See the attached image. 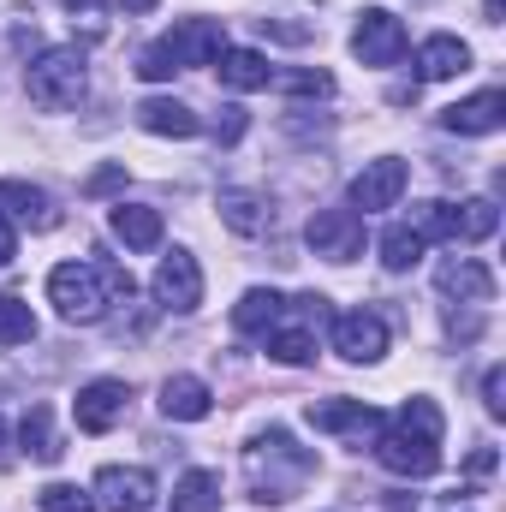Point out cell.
<instances>
[{
	"label": "cell",
	"mask_w": 506,
	"mask_h": 512,
	"mask_svg": "<svg viewBox=\"0 0 506 512\" xmlns=\"http://www.w3.org/2000/svg\"><path fill=\"white\" fill-rule=\"evenodd\" d=\"M495 227H501V209H495L489 197H471V203H459V209H453V239H465V245L489 239Z\"/></svg>",
	"instance_id": "26"
},
{
	"label": "cell",
	"mask_w": 506,
	"mask_h": 512,
	"mask_svg": "<svg viewBox=\"0 0 506 512\" xmlns=\"http://www.w3.org/2000/svg\"><path fill=\"white\" fill-rule=\"evenodd\" d=\"M304 239H310V251L328 256V262H352L364 251V215L358 209H316Z\"/></svg>",
	"instance_id": "6"
},
{
	"label": "cell",
	"mask_w": 506,
	"mask_h": 512,
	"mask_svg": "<svg viewBox=\"0 0 506 512\" xmlns=\"http://www.w3.org/2000/svg\"><path fill=\"white\" fill-rule=\"evenodd\" d=\"M36 507H42V512H96V501H90V489H72V483H48V489L36 495Z\"/></svg>",
	"instance_id": "30"
},
{
	"label": "cell",
	"mask_w": 506,
	"mask_h": 512,
	"mask_svg": "<svg viewBox=\"0 0 506 512\" xmlns=\"http://www.w3.org/2000/svg\"><path fill=\"white\" fill-rule=\"evenodd\" d=\"M221 84L227 90H268L274 72H268V60L256 48H221Z\"/></svg>",
	"instance_id": "23"
},
{
	"label": "cell",
	"mask_w": 506,
	"mask_h": 512,
	"mask_svg": "<svg viewBox=\"0 0 506 512\" xmlns=\"http://www.w3.org/2000/svg\"><path fill=\"white\" fill-rule=\"evenodd\" d=\"M36 340V316L24 298H0V346H30Z\"/></svg>",
	"instance_id": "28"
},
{
	"label": "cell",
	"mask_w": 506,
	"mask_h": 512,
	"mask_svg": "<svg viewBox=\"0 0 506 512\" xmlns=\"http://www.w3.org/2000/svg\"><path fill=\"white\" fill-rule=\"evenodd\" d=\"M12 256H18V239H12V221H6V215H0V268H6V262H12Z\"/></svg>",
	"instance_id": "36"
},
{
	"label": "cell",
	"mask_w": 506,
	"mask_h": 512,
	"mask_svg": "<svg viewBox=\"0 0 506 512\" xmlns=\"http://www.w3.org/2000/svg\"><path fill=\"white\" fill-rule=\"evenodd\" d=\"M471 66V48L459 42V36H429L423 48H417V78L423 84H441V78H459Z\"/></svg>",
	"instance_id": "20"
},
{
	"label": "cell",
	"mask_w": 506,
	"mask_h": 512,
	"mask_svg": "<svg viewBox=\"0 0 506 512\" xmlns=\"http://www.w3.org/2000/svg\"><path fill=\"white\" fill-rule=\"evenodd\" d=\"M173 512H221V477L215 471H185L173 489Z\"/></svg>",
	"instance_id": "25"
},
{
	"label": "cell",
	"mask_w": 506,
	"mask_h": 512,
	"mask_svg": "<svg viewBox=\"0 0 506 512\" xmlns=\"http://www.w3.org/2000/svg\"><path fill=\"white\" fill-rule=\"evenodd\" d=\"M18 441H24V453H30V459L54 465V459H60V441H54V411H48V405H30V411H24V423H18Z\"/></svg>",
	"instance_id": "24"
},
{
	"label": "cell",
	"mask_w": 506,
	"mask_h": 512,
	"mask_svg": "<svg viewBox=\"0 0 506 512\" xmlns=\"http://www.w3.org/2000/svg\"><path fill=\"white\" fill-rule=\"evenodd\" d=\"M280 316H286V298L268 292V286H256V292H245V298L233 304V328H239V334H256V340H262Z\"/></svg>",
	"instance_id": "22"
},
{
	"label": "cell",
	"mask_w": 506,
	"mask_h": 512,
	"mask_svg": "<svg viewBox=\"0 0 506 512\" xmlns=\"http://www.w3.org/2000/svg\"><path fill=\"white\" fill-rule=\"evenodd\" d=\"M161 48L173 54V66H209V60H221L227 30H221L215 18H185V24H173V30L161 36Z\"/></svg>",
	"instance_id": "12"
},
{
	"label": "cell",
	"mask_w": 506,
	"mask_h": 512,
	"mask_svg": "<svg viewBox=\"0 0 506 512\" xmlns=\"http://www.w3.org/2000/svg\"><path fill=\"white\" fill-rule=\"evenodd\" d=\"M173 72H179V66H173V54H167L161 42H149V48L137 54V78H149V84H167Z\"/></svg>",
	"instance_id": "32"
},
{
	"label": "cell",
	"mask_w": 506,
	"mask_h": 512,
	"mask_svg": "<svg viewBox=\"0 0 506 512\" xmlns=\"http://www.w3.org/2000/svg\"><path fill=\"white\" fill-rule=\"evenodd\" d=\"M0 441H6V423H0Z\"/></svg>",
	"instance_id": "40"
},
{
	"label": "cell",
	"mask_w": 506,
	"mask_h": 512,
	"mask_svg": "<svg viewBox=\"0 0 506 512\" xmlns=\"http://www.w3.org/2000/svg\"><path fill=\"white\" fill-rule=\"evenodd\" d=\"M274 84H280L286 96H316V102H322V96H334V78H328L322 66H316V72H310V66H304V72H280Z\"/></svg>",
	"instance_id": "31"
},
{
	"label": "cell",
	"mask_w": 506,
	"mask_h": 512,
	"mask_svg": "<svg viewBox=\"0 0 506 512\" xmlns=\"http://www.w3.org/2000/svg\"><path fill=\"white\" fill-rule=\"evenodd\" d=\"M352 54H358L364 66H393V60L405 54V24H399L387 6H370V12L358 18V30H352Z\"/></svg>",
	"instance_id": "8"
},
{
	"label": "cell",
	"mask_w": 506,
	"mask_h": 512,
	"mask_svg": "<svg viewBox=\"0 0 506 512\" xmlns=\"http://www.w3.org/2000/svg\"><path fill=\"white\" fill-rule=\"evenodd\" d=\"M441 126L459 131V137H489V131L506 126V96H501V90H477V96L453 102V108L441 114Z\"/></svg>",
	"instance_id": "15"
},
{
	"label": "cell",
	"mask_w": 506,
	"mask_h": 512,
	"mask_svg": "<svg viewBox=\"0 0 506 512\" xmlns=\"http://www.w3.org/2000/svg\"><path fill=\"white\" fill-rule=\"evenodd\" d=\"M251 501L262 507H280V501H292L298 495V483L316 471V453H304L286 429H268L262 441L251 447Z\"/></svg>",
	"instance_id": "2"
},
{
	"label": "cell",
	"mask_w": 506,
	"mask_h": 512,
	"mask_svg": "<svg viewBox=\"0 0 506 512\" xmlns=\"http://www.w3.org/2000/svg\"><path fill=\"white\" fill-rule=\"evenodd\" d=\"M435 286H441L447 298H459V304H489V298H495V274H489L477 256L441 262V268H435Z\"/></svg>",
	"instance_id": "17"
},
{
	"label": "cell",
	"mask_w": 506,
	"mask_h": 512,
	"mask_svg": "<svg viewBox=\"0 0 506 512\" xmlns=\"http://www.w3.org/2000/svg\"><path fill=\"white\" fill-rule=\"evenodd\" d=\"M155 304L161 310H179V316H191L203 304V268H197L191 251L161 256V268H155Z\"/></svg>",
	"instance_id": "7"
},
{
	"label": "cell",
	"mask_w": 506,
	"mask_h": 512,
	"mask_svg": "<svg viewBox=\"0 0 506 512\" xmlns=\"http://www.w3.org/2000/svg\"><path fill=\"white\" fill-rule=\"evenodd\" d=\"M126 405H131V387L126 382H114V376H102V382H90V387H78V429L84 435H108L120 417H126Z\"/></svg>",
	"instance_id": "13"
},
{
	"label": "cell",
	"mask_w": 506,
	"mask_h": 512,
	"mask_svg": "<svg viewBox=\"0 0 506 512\" xmlns=\"http://www.w3.org/2000/svg\"><path fill=\"white\" fill-rule=\"evenodd\" d=\"M221 221H227L233 233L256 239V233L268 227V215H262V197H256V191H221Z\"/></svg>",
	"instance_id": "27"
},
{
	"label": "cell",
	"mask_w": 506,
	"mask_h": 512,
	"mask_svg": "<svg viewBox=\"0 0 506 512\" xmlns=\"http://www.w3.org/2000/svg\"><path fill=\"white\" fill-rule=\"evenodd\" d=\"M96 507L102 512H143L155 501V477L143 471V465H102L96 471Z\"/></svg>",
	"instance_id": "11"
},
{
	"label": "cell",
	"mask_w": 506,
	"mask_h": 512,
	"mask_svg": "<svg viewBox=\"0 0 506 512\" xmlns=\"http://www.w3.org/2000/svg\"><path fill=\"white\" fill-rule=\"evenodd\" d=\"M48 304H54L66 322H102L108 292H102L96 268H84V262H60V268L48 274Z\"/></svg>",
	"instance_id": "4"
},
{
	"label": "cell",
	"mask_w": 506,
	"mask_h": 512,
	"mask_svg": "<svg viewBox=\"0 0 506 512\" xmlns=\"http://www.w3.org/2000/svg\"><path fill=\"white\" fill-rule=\"evenodd\" d=\"M120 185H126V167H102V173H90V185H84V191H90V197H102V191H120Z\"/></svg>",
	"instance_id": "34"
},
{
	"label": "cell",
	"mask_w": 506,
	"mask_h": 512,
	"mask_svg": "<svg viewBox=\"0 0 506 512\" xmlns=\"http://www.w3.org/2000/svg\"><path fill=\"white\" fill-rule=\"evenodd\" d=\"M376 459L393 477H435L441 471V411L435 399H405V411L376 435Z\"/></svg>",
	"instance_id": "1"
},
{
	"label": "cell",
	"mask_w": 506,
	"mask_h": 512,
	"mask_svg": "<svg viewBox=\"0 0 506 512\" xmlns=\"http://www.w3.org/2000/svg\"><path fill=\"white\" fill-rule=\"evenodd\" d=\"M108 227H114V239H120L126 251H155V245H161V215L143 209V203H114Z\"/></svg>",
	"instance_id": "21"
},
{
	"label": "cell",
	"mask_w": 506,
	"mask_h": 512,
	"mask_svg": "<svg viewBox=\"0 0 506 512\" xmlns=\"http://www.w3.org/2000/svg\"><path fill=\"white\" fill-rule=\"evenodd\" d=\"M334 352H340L346 364H376L381 352H387V322H381L376 310H346V316H334Z\"/></svg>",
	"instance_id": "9"
},
{
	"label": "cell",
	"mask_w": 506,
	"mask_h": 512,
	"mask_svg": "<svg viewBox=\"0 0 506 512\" xmlns=\"http://www.w3.org/2000/svg\"><path fill=\"white\" fill-rule=\"evenodd\" d=\"M304 417H310V429H322V435H376L381 429V411L364 405V399H322V405H310Z\"/></svg>",
	"instance_id": "16"
},
{
	"label": "cell",
	"mask_w": 506,
	"mask_h": 512,
	"mask_svg": "<svg viewBox=\"0 0 506 512\" xmlns=\"http://www.w3.org/2000/svg\"><path fill=\"white\" fill-rule=\"evenodd\" d=\"M292 310H298V322H274L268 334H262V346H268V358H280V364H310L316 358V322L328 316V298H292Z\"/></svg>",
	"instance_id": "5"
},
{
	"label": "cell",
	"mask_w": 506,
	"mask_h": 512,
	"mask_svg": "<svg viewBox=\"0 0 506 512\" xmlns=\"http://www.w3.org/2000/svg\"><path fill=\"white\" fill-rule=\"evenodd\" d=\"M120 6H126V12H149V6H155V0H120Z\"/></svg>",
	"instance_id": "39"
},
{
	"label": "cell",
	"mask_w": 506,
	"mask_h": 512,
	"mask_svg": "<svg viewBox=\"0 0 506 512\" xmlns=\"http://www.w3.org/2000/svg\"><path fill=\"white\" fill-rule=\"evenodd\" d=\"M0 215L18 221V227H30V233H54V227H60V209L48 203V191H36V185H24V179H6V185H0Z\"/></svg>",
	"instance_id": "14"
},
{
	"label": "cell",
	"mask_w": 506,
	"mask_h": 512,
	"mask_svg": "<svg viewBox=\"0 0 506 512\" xmlns=\"http://www.w3.org/2000/svg\"><path fill=\"white\" fill-rule=\"evenodd\" d=\"M405 185H411V167L393 161V155H381V161H370V167L352 179V209H364V215L393 209V203L405 197Z\"/></svg>",
	"instance_id": "10"
},
{
	"label": "cell",
	"mask_w": 506,
	"mask_h": 512,
	"mask_svg": "<svg viewBox=\"0 0 506 512\" xmlns=\"http://www.w3.org/2000/svg\"><path fill=\"white\" fill-rule=\"evenodd\" d=\"M84 84H90V72H84V48H42V54L30 60V72H24L30 102L48 108V114L78 108V102H84Z\"/></svg>",
	"instance_id": "3"
},
{
	"label": "cell",
	"mask_w": 506,
	"mask_h": 512,
	"mask_svg": "<svg viewBox=\"0 0 506 512\" xmlns=\"http://www.w3.org/2000/svg\"><path fill=\"white\" fill-rule=\"evenodd\" d=\"M483 405H489V417H501V411H506V370H501V364L483 376Z\"/></svg>",
	"instance_id": "33"
},
{
	"label": "cell",
	"mask_w": 506,
	"mask_h": 512,
	"mask_svg": "<svg viewBox=\"0 0 506 512\" xmlns=\"http://www.w3.org/2000/svg\"><path fill=\"white\" fill-rule=\"evenodd\" d=\"M417 256H423V239H417L411 227H387V233H381V262H387L393 274H399V268H411Z\"/></svg>",
	"instance_id": "29"
},
{
	"label": "cell",
	"mask_w": 506,
	"mask_h": 512,
	"mask_svg": "<svg viewBox=\"0 0 506 512\" xmlns=\"http://www.w3.org/2000/svg\"><path fill=\"white\" fill-rule=\"evenodd\" d=\"M471 471H477V477H483V471H495V453H489V447H477V453H471Z\"/></svg>",
	"instance_id": "37"
},
{
	"label": "cell",
	"mask_w": 506,
	"mask_h": 512,
	"mask_svg": "<svg viewBox=\"0 0 506 512\" xmlns=\"http://www.w3.org/2000/svg\"><path fill=\"white\" fill-rule=\"evenodd\" d=\"M161 411L173 423H203L215 411V393H209V382H197V376H167L161 382Z\"/></svg>",
	"instance_id": "18"
},
{
	"label": "cell",
	"mask_w": 506,
	"mask_h": 512,
	"mask_svg": "<svg viewBox=\"0 0 506 512\" xmlns=\"http://www.w3.org/2000/svg\"><path fill=\"white\" fill-rule=\"evenodd\" d=\"M137 126L155 131V137H197L203 120L185 102H173V96H149V102H137Z\"/></svg>",
	"instance_id": "19"
},
{
	"label": "cell",
	"mask_w": 506,
	"mask_h": 512,
	"mask_svg": "<svg viewBox=\"0 0 506 512\" xmlns=\"http://www.w3.org/2000/svg\"><path fill=\"white\" fill-rule=\"evenodd\" d=\"M227 120H221V143H239L245 137V108H221Z\"/></svg>",
	"instance_id": "35"
},
{
	"label": "cell",
	"mask_w": 506,
	"mask_h": 512,
	"mask_svg": "<svg viewBox=\"0 0 506 512\" xmlns=\"http://www.w3.org/2000/svg\"><path fill=\"white\" fill-rule=\"evenodd\" d=\"M483 12H489V24H501V0H483Z\"/></svg>",
	"instance_id": "38"
}]
</instances>
